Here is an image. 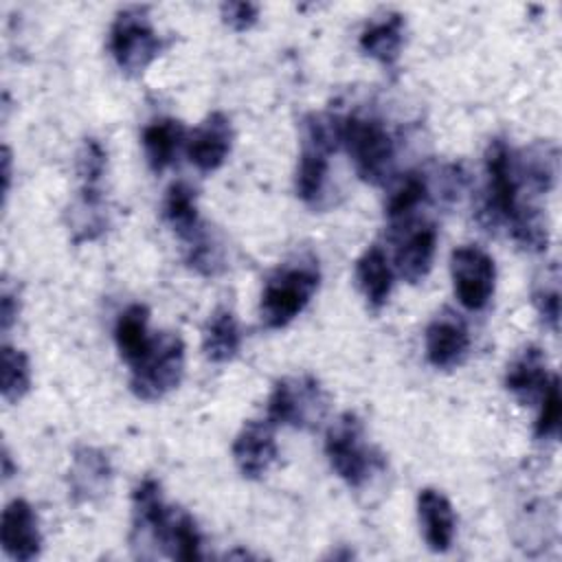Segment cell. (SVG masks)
Wrapping results in <instances>:
<instances>
[{
    "mask_svg": "<svg viewBox=\"0 0 562 562\" xmlns=\"http://www.w3.org/2000/svg\"><path fill=\"white\" fill-rule=\"evenodd\" d=\"M450 274L459 303L470 312H481L496 285L494 259L479 246H459L450 255Z\"/></svg>",
    "mask_w": 562,
    "mask_h": 562,
    "instance_id": "9c48e42d",
    "label": "cell"
},
{
    "mask_svg": "<svg viewBox=\"0 0 562 562\" xmlns=\"http://www.w3.org/2000/svg\"><path fill=\"white\" fill-rule=\"evenodd\" d=\"M204 353L211 362H231L241 349V329L228 307H217L206 321L202 336Z\"/></svg>",
    "mask_w": 562,
    "mask_h": 562,
    "instance_id": "cb8c5ba5",
    "label": "cell"
},
{
    "mask_svg": "<svg viewBox=\"0 0 562 562\" xmlns=\"http://www.w3.org/2000/svg\"><path fill=\"white\" fill-rule=\"evenodd\" d=\"M426 358L435 369L459 367L470 351V334L459 314L443 310L426 327Z\"/></svg>",
    "mask_w": 562,
    "mask_h": 562,
    "instance_id": "8fae6325",
    "label": "cell"
},
{
    "mask_svg": "<svg viewBox=\"0 0 562 562\" xmlns=\"http://www.w3.org/2000/svg\"><path fill=\"white\" fill-rule=\"evenodd\" d=\"M417 518H419L426 544L437 553L448 551L457 529V518L450 501L439 490H432V487L419 490Z\"/></svg>",
    "mask_w": 562,
    "mask_h": 562,
    "instance_id": "e0dca14e",
    "label": "cell"
},
{
    "mask_svg": "<svg viewBox=\"0 0 562 562\" xmlns=\"http://www.w3.org/2000/svg\"><path fill=\"white\" fill-rule=\"evenodd\" d=\"M338 143L364 182L382 184L386 180L395 160V143L380 119L360 114L338 119Z\"/></svg>",
    "mask_w": 562,
    "mask_h": 562,
    "instance_id": "7a4b0ae2",
    "label": "cell"
},
{
    "mask_svg": "<svg viewBox=\"0 0 562 562\" xmlns=\"http://www.w3.org/2000/svg\"><path fill=\"white\" fill-rule=\"evenodd\" d=\"M321 272L316 261H292L277 268L261 292L259 314L268 329H281L290 325L312 301L318 290Z\"/></svg>",
    "mask_w": 562,
    "mask_h": 562,
    "instance_id": "6da1fadb",
    "label": "cell"
},
{
    "mask_svg": "<svg viewBox=\"0 0 562 562\" xmlns=\"http://www.w3.org/2000/svg\"><path fill=\"white\" fill-rule=\"evenodd\" d=\"M162 549L173 560H184V562L202 560V533L191 514L182 509H173Z\"/></svg>",
    "mask_w": 562,
    "mask_h": 562,
    "instance_id": "484cf974",
    "label": "cell"
},
{
    "mask_svg": "<svg viewBox=\"0 0 562 562\" xmlns=\"http://www.w3.org/2000/svg\"><path fill=\"white\" fill-rule=\"evenodd\" d=\"M112 483L110 457L92 446H79L68 470V490L77 505L94 503L108 494Z\"/></svg>",
    "mask_w": 562,
    "mask_h": 562,
    "instance_id": "9a60e30c",
    "label": "cell"
},
{
    "mask_svg": "<svg viewBox=\"0 0 562 562\" xmlns=\"http://www.w3.org/2000/svg\"><path fill=\"white\" fill-rule=\"evenodd\" d=\"M551 373L547 371V358L540 347H525L507 367L505 386L522 402L540 400L544 386L549 384Z\"/></svg>",
    "mask_w": 562,
    "mask_h": 562,
    "instance_id": "ac0fdd59",
    "label": "cell"
},
{
    "mask_svg": "<svg viewBox=\"0 0 562 562\" xmlns=\"http://www.w3.org/2000/svg\"><path fill=\"white\" fill-rule=\"evenodd\" d=\"M233 461L244 479H261L277 461L274 424L268 419L246 422L233 441Z\"/></svg>",
    "mask_w": 562,
    "mask_h": 562,
    "instance_id": "5bb4252c",
    "label": "cell"
},
{
    "mask_svg": "<svg viewBox=\"0 0 562 562\" xmlns=\"http://www.w3.org/2000/svg\"><path fill=\"white\" fill-rule=\"evenodd\" d=\"M147 325H149V310L140 303L125 307L116 318L114 342H116L121 358L130 367L138 364L154 345V338L149 336Z\"/></svg>",
    "mask_w": 562,
    "mask_h": 562,
    "instance_id": "d6986e66",
    "label": "cell"
},
{
    "mask_svg": "<svg viewBox=\"0 0 562 562\" xmlns=\"http://www.w3.org/2000/svg\"><path fill=\"white\" fill-rule=\"evenodd\" d=\"M31 389V364L29 356L9 345L0 353V393L9 404L20 402Z\"/></svg>",
    "mask_w": 562,
    "mask_h": 562,
    "instance_id": "83f0119b",
    "label": "cell"
},
{
    "mask_svg": "<svg viewBox=\"0 0 562 562\" xmlns=\"http://www.w3.org/2000/svg\"><path fill=\"white\" fill-rule=\"evenodd\" d=\"M140 143L149 169L160 173L176 160L180 145L184 143V127L176 119H156L145 125Z\"/></svg>",
    "mask_w": 562,
    "mask_h": 562,
    "instance_id": "603a6c76",
    "label": "cell"
},
{
    "mask_svg": "<svg viewBox=\"0 0 562 562\" xmlns=\"http://www.w3.org/2000/svg\"><path fill=\"white\" fill-rule=\"evenodd\" d=\"M426 198H428V182H426L424 173L411 171L391 191L384 213L391 220V224L404 226L411 222V217L419 209V204L426 202Z\"/></svg>",
    "mask_w": 562,
    "mask_h": 562,
    "instance_id": "4316f807",
    "label": "cell"
},
{
    "mask_svg": "<svg viewBox=\"0 0 562 562\" xmlns=\"http://www.w3.org/2000/svg\"><path fill=\"white\" fill-rule=\"evenodd\" d=\"M20 314V301L15 294H11L9 290H2L0 296V329L9 331V327L15 323Z\"/></svg>",
    "mask_w": 562,
    "mask_h": 562,
    "instance_id": "836d02e7",
    "label": "cell"
},
{
    "mask_svg": "<svg viewBox=\"0 0 562 562\" xmlns=\"http://www.w3.org/2000/svg\"><path fill=\"white\" fill-rule=\"evenodd\" d=\"M325 454L334 472L349 485L362 487L371 472L382 465L380 454L364 443L362 422L356 413H342L325 435Z\"/></svg>",
    "mask_w": 562,
    "mask_h": 562,
    "instance_id": "5b68a950",
    "label": "cell"
},
{
    "mask_svg": "<svg viewBox=\"0 0 562 562\" xmlns=\"http://www.w3.org/2000/svg\"><path fill=\"white\" fill-rule=\"evenodd\" d=\"M533 305L540 312V316L544 318V323H549V327L553 331H558V321H560V290H558V270H553V277L547 279L544 274V283H540L533 290Z\"/></svg>",
    "mask_w": 562,
    "mask_h": 562,
    "instance_id": "1f68e13d",
    "label": "cell"
},
{
    "mask_svg": "<svg viewBox=\"0 0 562 562\" xmlns=\"http://www.w3.org/2000/svg\"><path fill=\"white\" fill-rule=\"evenodd\" d=\"M105 171V149L97 138H86L77 151V176L81 187H99Z\"/></svg>",
    "mask_w": 562,
    "mask_h": 562,
    "instance_id": "4dcf8cb0",
    "label": "cell"
},
{
    "mask_svg": "<svg viewBox=\"0 0 562 562\" xmlns=\"http://www.w3.org/2000/svg\"><path fill=\"white\" fill-rule=\"evenodd\" d=\"M562 422V397H560V380L558 375H551L549 384L544 386L540 395V411L536 417L533 435L536 439H553L560 432Z\"/></svg>",
    "mask_w": 562,
    "mask_h": 562,
    "instance_id": "f1b7e54d",
    "label": "cell"
},
{
    "mask_svg": "<svg viewBox=\"0 0 562 562\" xmlns=\"http://www.w3.org/2000/svg\"><path fill=\"white\" fill-rule=\"evenodd\" d=\"M485 213L492 222H503L509 228L538 206H527L520 193L516 173V151L503 140L494 138L485 149Z\"/></svg>",
    "mask_w": 562,
    "mask_h": 562,
    "instance_id": "277c9868",
    "label": "cell"
},
{
    "mask_svg": "<svg viewBox=\"0 0 562 562\" xmlns=\"http://www.w3.org/2000/svg\"><path fill=\"white\" fill-rule=\"evenodd\" d=\"M0 544L11 560L31 562L42 551V533L35 509L24 498H13L2 509Z\"/></svg>",
    "mask_w": 562,
    "mask_h": 562,
    "instance_id": "7c38bea8",
    "label": "cell"
},
{
    "mask_svg": "<svg viewBox=\"0 0 562 562\" xmlns=\"http://www.w3.org/2000/svg\"><path fill=\"white\" fill-rule=\"evenodd\" d=\"M340 147L338 143V116L310 114L303 121V140L294 176L296 195L310 204L318 206L329 176V154Z\"/></svg>",
    "mask_w": 562,
    "mask_h": 562,
    "instance_id": "3957f363",
    "label": "cell"
},
{
    "mask_svg": "<svg viewBox=\"0 0 562 562\" xmlns=\"http://www.w3.org/2000/svg\"><path fill=\"white\" fill-rule=\"evenodd\" d=\"M404 44V15L389 13L378 22H371L360 33V48L371 59L380 61L384 68H393L400 59Z\"/></svg>",
    "mask_w": 562,
    "mask_h": 562,
    "instance_id": "7402d4cb",
    "label": "cell"
},
{
    "mask_svg": "<svg viewBox=\"0 0 562 562\" xmlns=\"http://www.w3.org/2000/svg\"><path fill=\"white\" fill-rule=\"evenodd\" d=\"M187 244H189L187 263L191 268H195L200 274L211 277V274H217L224 268L222 252L204 228H200L191 239H187Z\"/></svg>",
    "mask_w": 562,
    "mask_h": 562,
    "instance_id": "f546056e",
    "label": "cell"
},
{
    "mask_svg": "<svg viewBox=\"0 0 562 562\" xmlns=\"http://www.w3.org/2000/svg\"><path fill=\"white\" fill-rule=\"evenodd\" d=\"M268 422L274 426L314 428L327 413V395L312 375H292L279 380L268 395Z\"/></svg>",
    "mask_w": 562,
    "mask_h": 562,
    "instance_id": "52a82bcc",
    "label": "cell"
},
{
    "mask_svg": "<svg viewBox=\"0 0 562 562\" xmlns=\"http://www.w3.org/2000/svg\"><path fill=\"white\" fill-rule=\"evenodd\" d=\"M162 215L167 224L178 233L184 241L191 239L200 228V215H198V198L193 187L178 180L167 189L165 202H162Z\"/></svg>",
    "mask_w": 562,
    "mask_h": 562,
    "instance_id": "d4e9b609",
    "label": "cell"
},
{
    "mask_svg": "<svg viewBox=\"0 0 562 562\" xmlns=\"http://www.w3.org/2000/svg\"><path fill=\"white\" fill-rule=\"evenodd\" d=\"M2 474H4V479H9V476L13 474V468H11V457H9L7 448H4V452H2Z\"/></svg>",
    "mask_w": 562,
    "mask_h": 562,
    "instance_id": "d590c367",
    "label": "cell"
},
{
    "mask_svg": "<svg viewBox=\"0 0 562 562\" xmlns=\"http://www.w3.org/2000/svg\"><path fill=\"white\" fill-rule=\"evenodd\" d=\"M68 231L75 244L92 241L105 233L108 211L99 187H81L77 200L68 206Z\"/></svg>",
    "mask_w": 562,
    "mask_h": 562,
    "instance_id": "44dd1931",
    "label": "cell"
},
{
    "mask_svg": "<svg viewBox=\"0 0 562 562\" xmlns=\"http://www.w3.org/2000/svg\"><path fill=\"white\" fill-rule=\"evenodd\" d=\"M108 46L114 64L127 77L143 75L162 50V42L143 7H127L116 13Z\"/></svg>",
    "mask_w": 562,
    "mask_h": 562,
    "instance_id": "8992f818",
    "label": "cell"
},
{
    "mask_svg": "<svg viewBox=\"0 0 562 562\" xmlns=\"http://www.w3.org/2000/svg\"><path fill=\"white\" fill-rule=\"evenodd\" d=\"M356 283L367 303L375 310L386 305L393 288V270L382 246H369L356 261Z\"/></svg>",
    "mask_w": 562,
    "mask_h": 562,
    "instance_id": "ffe728a7",
    "label": "cell"
},
{
    "mask_svg": "<svg viewBox=\"0 0 562 562\" xmlns=\"http://www.w3.org/2000/svg\"><path fill=\"white\" fill-rule=\"evenodd\" d=\"M402 231H404V237L395 248V268L406 283L415 285V283H422L432 268V259L437 250V228L428 222L417 226H411L408 222L404 224Z\"/></svg>",
    "mask_w": 562,
    "mask_h": 562,
    "instance_id": "2e32d148",
    "label": "cell"
},
{
    "mask_svg": "<svg viewBox=\"0 0 562 562\" xmlns=\"http://www.w3.org/2000/svg\"><path fill=\"white\" fill-rule=\"evenodd\" d=\"M2 180H4L2 193L7 198L9 195V184H11V151H9V147L2 149Z\"/></svg>",
    "mask_w": 562,
    "mask_h": 562,
    "instance_id": "e575fe53",
    "label": "cell"
},
{
    "mask_svg": "<svg viewBox=\"0 0 562 562\" xmlns=\"http://www.w3.org/2000/svg\"><path fill=\"white\" fill-rule=\"evenodd\" d=\"M233 147V125L231 119L215 110L211 112L189 136L187 156L195 169L202 173L217 171Z\"/></svg>",
    "mask_w": 562,
    "mask_h": 562,
    "instance_id": "4fadbf2b",
    "label": "cell"
},
{
    "mask_svg": "<svg viewBox=\"0 0 562 562\" xmlns=\"http://www.w3.org/2000/svg\"><path fill=\"white\" fill-rule=\"evenodd\" d=\"M184 375V342L178 334L154 338L147 356L132 367L130 389L138 400L154 402L178 389Z\"/></svg>",
    "mask_w": 562,
    "mask_h": 562,
    "instance_id": "ba28073f",
    "label": "cell"
},
{
    "mask_svg": "<svg viewBox=\"0 0 562 562\" xmlns=\"http://www.w3.org/2000/svg\"><path fill=\"white\" fill-rule=\"evenodd\" d=\"M220 11L224 24L237 33L248 31L259 20V7L252 2H224Z\"/></svg>",
    "mask_w": 562,
    "mask_h": 562,
    "instance_id": "d6a6232c",
    "label": "cell"
},
{
    "mask_svg": "<svg viewBox=\"0 0 562 562\" xmlns=\"http://www.w3.org/2000/svg\"><path fill=\"white\" fill-rule=\"evenodd\" d=\"M173 509L162 498L160 483L145 476L132 492V544H165L167 527Z\"/></svg>",
    "mask_w": 562,
    "mask_h": 562,
    "instance_id": "30bf717a",
    "label": "cell"
}]
</instances>
